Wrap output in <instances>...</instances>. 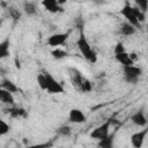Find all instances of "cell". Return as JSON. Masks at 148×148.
Segmentation results:
<instances>
[{"label": "cell", "mask_w": 148, "mask_h": 148, "mask_svg": "<svg viewBox=\"0 0 148 148\" xmlns=\"http://www.w3.org/2000/svg\"><path fill=\"white\" fill-rule=\"evenodd\" d=\"M76 46L87 61H89L90 64H95L97 61V54H96L95 50L91 47V45L89 44V42L86 38L82 30L80 31V36L76 39Z\"/></svg>", "instance_id": "6da1fadb"}, {"label": "cell", "mask_w": 148, "mask_h": 148, "mask_svg": "<svg viewBox=\"0 0 148 148\" xmlns=\"http://www.w3.org/2000/svg\"><path fill=\"white\" fill-rule=\"evenodd\" d=\"M123 72H124V79L128 83H136L142 75V69L138 66L130 65V66H123Z\"/></svg>", "instance_id": "7a4b0ae2"}, {"label": "cell", "mask_w": 148, "mask_h": 148, "mask_svg": "<svg viewBox=\"0 0 148 148\" xmlns=\"http://www.w3.org/2000/svg\"><path fill=\"white\" fill-rule=\"evenodd\" d=\"M120 14L125 17L126 22L131 23L133 27H135L136 29L141 28V23L138 21L136 16H135V13H134V9H133V6H131L130 3H126L121 9H120Z\"/></svg>", "instance_id": "3957f363"}, {"label": "cell", "mask_w": 148, "mask_h": 148, "mask_svg": "<svg viewBox=\"0 0 148 148\" xmlns=\"http://www.w3.org/2000/svg\"><path fill=\"white\" fill-rule=\"evenodd\" d=\"M45 76H46V90L49 94H62L65 91L62 84L56 80L50 73L45 72Z\"/></svg>", "instance_id": "277c9868"}, {"label": "cell", "mask_w": 148, "mask_h": 148, "mask_svg": "<svg viewBox=\"0 0 148 148\" xmlns=\"http://www.w3.org/2000/svg\"><path fill=\"white\" fill-rule=\"evenodd\" d=\"M111 119L109 118L106 121L102 123L101 125H98L97 127H95L91 133H90V138L91 139H96V140H101L103 138H105L109 133H110V127H111Z\"/></svg>", "instance_id": "5b68a950"}, {"label": "cell", "mask_w": 148, "mask_h": 148, "mask_svg": "<svg viewBox=\"0 0 148 148\" xmlns=\"http://www.w3.org/2000/svg\"><path fill=\"white\" fill-rule=\"evenodd\" d=\"M68 36H69V32H57L51 35L47 38L46 43L51 47H59L60 45L66 43V40L68 39Z\"/></svg>", "instance_id": "8992f818"}, {"label": "cell", "mask_w": 148, "mask_h": 148, "mask_svg": "<svg viewBox=\"0 0 148 148\" xmlns=\"http://www.w3.org/2000/svg\"><path fill=\"white\" fill-rule=\"evenodd\" d=\"M87 120L86 114L82 112V110L80 109H72L68 113V121L73 123V124H82Z\"/></svg>", "instance_id": "52a82bcc"}, {"label": "cell", "mask_w": 148, "mask_h": 148, "mask_svg": "<svg viewBox=\"0 0 148 148\" xmlns=\"http://www.w3.org/2000/svg\"><path fill=\"white\" fill-rule=\"evenodd\" d=\"M147 133H148V130L145 128L142 131H139V132H135L134 134H132V136H131V143H132V146L134 148H140L142 146L145 139H146Z\"/></svg>", "instance_id": "ba28073f"}, {"label": "cell", "mask_w": 148, "mask_h": 148, "mask_svg": "<svg viewBox=\"0 0 148 148\" xmlns=\"http://www.w3.org/2000/svg\"><path fill=\"white\" fill-rule=\"evenodd\" d=\"M42 6L45 10L52 14H57L61 12V5L58 2V0H42Z\"/></svg>", "instance_id": "9c48e42d"}, {"label": "cell", "mask_w": 148, "mask_h": 148, "mask_svg": "<svg viewBox=\"0 0 148 148\" xmlns=\"http://www.w3.org/2000/svg\"><path fill=\"white\" fill-rule=\"evenodd\" d=\"M68 73H69V77H71V82H72V84L74 86L75 89H77V90L80 91L81 82H82V79H83L82 74H81L77 69H75V68H69Z\"/></svg>", "instance_id": "30bf717a"}, {"label": "cell", "mask_w": 148, "mask_h": 148, "mask_svg": "<svg viewBox=\"0 0 148 148\" xmlns=\"http://www.w3.org/2000/svg\"><path fill=\"white\" fill-rule=\"evenodd\" d=\"M131 120L134 125H136L139 127H146V125H147V118L142 110H139L135 113H133L131 117Z\"/></svg>", "instance_id": "8fae6325"}, {"label": "cell", "mask_w": 148, "mask_h": 148, "mask_svg": "<svg viewBox=\"0 0 148 148\" xmlns=\"http://www.w3.org/2000/svg\"><path fill=\"white\" fill-rule=\"evenodd\" d=\"M10 56V39L6 37L2 42H0V60L8 58Z\"/></svg>", "instance_id": "7c38bea8"}, {"label": "cell", "mask_w": 148, "mask_h": 148, "mask_svg": "<svg viewBox=\"0 0 148 148\" xmlns=\"http://www.w3.org/2000/svg\"><path fill=\"white\" fill-rule=\"evenodd\" d=\"M114 58L123 66H130V65H133L134 64V61L132 60L130 53H127L126 51L125 52H121V53H118V54H114Z\"/></svg>", "instance_id": "4fadbf2b"}, {"label": "cell", "mask_w": 148, "mask_h": 148, "mask_svg": "<svg viewBox=\"0 0 148 148\" xmlns=\"http://www.w3.org/2000/svg\"><path fill=\"white\" fill-rule=\"evenodd\" d=\"M136 32V28L128 22H124L119 25V34L123 36H132Z\"/></svg>", "instance_id": "5bb4252c"}, {"label": "cell", "mask_w": 148, "mask_h": 148, "mask_svg": "<svg viewBox=\"0 0 148 148\" xmlns=\"http://www.w3.org/2000/svg\"><path fill=\"white\" fill-rule=\"evenodd\" d=\"M6 112L12 117V118H25L27 117V111L23 108H16L12 106L6 109Z\"/></svg>", "instance_id": "9a60e30c"}, {"label": "cell", "mask_w": 148, "mask_h": 148, "mask_svg": "<svg viewBox=\"0 0 148 148\" xmlns=\"http://www.w3.org/2000/svg\"><path fill=\"white\" fill-rule=\"evenodd\" d=\"M0 87H1L2 89H5V90L12 92V94H14V92H18V91H20L18 87H17L12 80H9V79H3V80L1 81V83H0Z\"/></svg>", "instance_id": "2e32d148"}, {"label": "cell", "mask_w": 148, "mask_h": 148, "mask_svg": "<svg viewBox=\"0 0 148 148\" xmlns=\"http://www.w3.org/2000/svg\"><path fill=\"white\" fill-rule=\"evenodd\" d=\"M0 102L5 103V104H8V105H14L15 103V99H14V96L12 92L5 90L1 88V92H0Z\"/></svg>", "instance_id": "e0dca14e"}, {"label": "cell", "mask_w": 148, "mask_h": 148, "mask_svg": "<svg viewBox=\"0 0 148 148\" xmlns=\"http://www.w3.org/2000/svg\"><path fill=\"white\" fill-rule=\"evenodd\" d=\"M114 138V133H109L105 138H103V139H101V140H98V147H101V148H111L112 146H113V139Z\"/></svg>", "instance_id": "ac0fdd59"}, {"label": "cell", "mask_w": 148, "mask_h": 148, "mask_svg": "<svg viewBox=\"0 0 148 148\" xmlns=\"http://www.w3.org/2000/svg\"><path fill=\"white\" fill-rule=\"evenodd\" d=\"M37 6L35 2L32 1H25L23 3V12L28 15V16H34L37 13Z\"/></svg>", "instance_id": "d6986e66"}, {"label": "cell", "mask_w": 148, "mask_h": 148, "mask_svg": "<svg viewBox=\"0 0 148 148\" xmlns=\"http://www.w3.org/2000/svg\"><path fill=\"white\" fill-rule=\"evenodd\" d=\"M51 54H52V57H53L54 59H57V60L64 59L65 57L68 56L67 51H65V50H62V49H60V47H53V50L51 51Z\"/></svg>", "instance_id": "ffe728a7"}, {"label": "cell", "mask_w": 148, "mask_h": 148, "mask_svg": "<svg viewBox=\"0 0 148 148\" xmlns=\"http://www.w3.org/2000/svg\"><path fill=\"white\" fill-rule=\"evenodd\" d=\"M7 12H8V15H9L13 20H15V21L20 20V18H21V16H22L21 12H20L16 7H14V6H9V7L7 8Z\"/></svg>", "instance_id": "44dd1931"}, {"label": "cell", "mask_w": 148, "mask_h": 148, "mask_svg": "<svg viewBox=\"0 0 148 148\" xmlns=\"http://www.w3.org/2000/svg\"><path fill=\"white\" fill-rule=\"evenodd\" d=\"M91 89H92L91 82H90L87 77L83 76L82 82H81V87H80V91H81V92H89V91H91Z\"/></svg>", "instance_id": "7402d4cb"}, {"label": "cell", "mask_w": 148, "mask_h": 148, "mask_svg": "<svg viewBox=\"0 0 148 148\" xmlns=\"http://www.w3.org/2000/svg\"><path fill=\"white\" fill-rule=\"evenodd\" d=\"M57 133L59 135H61V136H68L72 133V128L68 125H61V126H59L57 128Z\"/></svg>", "instance_id": "603a6c76"}, {"label": "cell", "mask_w": 148, "mask_h": 148, "mask_svg": "<svg viewBox=\"0 0 148 148\" xmlns=\"http://www.w3.org/2000/svg\"><path fill=\"white\" fill-rule=\"evenodd\" d=\"M37 84L38 87L42 89V90H46V76H45V73H39L37 75Z\"/></svg>", "instance_id": "cb8c5ba5"}, {"label": "cell", "mask_w": 148, "mask_h": 148, "mask_svg": "<svg viewBox=\"0 0 148 148\" xmlns=\"http://www.w3.org/2000/svg\"><path fill=\"white\" fill-rule=\"evenodd\" d=\"M133 9H134V13H135V16H136L138 21H139L140 23L145 22V20H146V13H145V12H142L141 9H139L136 6H135V7H133Z\"/></svg>", "instance_id": "d4e9b609"}, {"label": "cell", "mask_w": 148, "mask_h": 148, "mask_svg": "<svg viewBox=\"0 0 148 148\" xmlns=\"http://www.w3.org/2000/svg\"><path fill=\"white\" fill-rule=\"evenodd\" d=\"M9 130H10L9 125H8L5 120H2V119L0 118V136L6 135V134L9 132Z\"/></svg>", "instance_id": "484cf974"}, {"label": "cell", "mask_w": 148, "mask_h": 148, "mask_svg": "<svg viewBox=\"0 0 148 148\" xmlns=\"http://www.w3.org/2000/svg\"><path fill=\"white\" fill-rule=\"evenodd\" d=\"M135 1V5L139 9H141L142 12H147V8H148V0H134Z\"/></svg>", "instance_id": "4316f807"}, {"label": "cell", "mask_w": 148, "mask_h": 148, "mask_svg": "<svg viewBox=\"0 0 148 148\" xmlns=\"http://www.w3.org/2000/svg\"><path fill=\"white\" fill-rule=\"evenodd\" d=\"M125 46L123 43H117L116 46H114V54H118V53H121V52H125Z\"/></svg>", "instance_id": "83f0119b"}, {"label": "cell", "mask_w": 148, "mask_h": 148, "mask_svg": "<svg viewBox=\"0 0 148 148\" xmlns=\"http://www.w3.org/2000/svg\"><path fill=\"white\" fill-rule=\"evenodd\" d=\"M90 1L95 5H104L106 2V0H90Z\"/></svg>", "instance_id": "f1b7e54d"}, {"label": "cell", "mask_w": 148, "mask_h": 148, "mask_svg": "<svg viewBox=\"0 0 148 148\" xmlns=\"http://www.w3.org/2000/svg\"><path fill=\"white\" fill-rule=\"evenodd\" d=\"M130 56H131V58H132V60L135 62L136 60H138V54L136 53H134V52H132V53H130Z\"/></svg>", "instance_id": "f546056e"}, {"label": "cell", "mask_w": 148, "mask_h": 148, "mask_svg": "<svg viewBox=\"0 0 148 148\" xmlns=\"http://www.w3.org/2000/svg\"><path fill=\"white\" fill-rule=\"evenodd\" d=\"M67 1H68V0H58V2H59V3H60V5H61V6H62V5H64V3H66V2H67Z\"/></svg>", "instance_id": "4dcf8cb0"}, {"label": "cell", "mask_w": 148, "mask_h": 148, "mask_svg": "<svg viewBox=\"0 0 148 148\" xmlns=\"http://www.w3.org/2000/svg\"><path fill=\"white\" fill-rule=\"evenodd\" d=\"M2 24H3V20H2V18H0V29L2 28Z\"/></svg>", "instance_id": "1f68e13d"}, {"label": "cell", "mask_w": 148, "mask_h": 148, "mask_svg": "<svg viewBox=\"0 0 148 148\" xmlns=\"http://www.w3.org/2000/svg\"><path fill=\"white\" fill-rule=\"evenodd\" d=\"M0 92H1V87H0Z\"/></svg>", "instance_id": "d6a6232c"}]
</instances>
